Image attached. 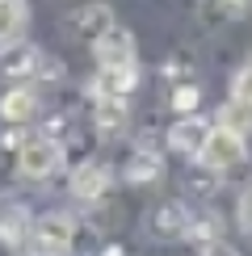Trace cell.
<instances>
[{
  "label": "cell",
  "mask_w": 252,
  "mask_h": 256,
  "mask_svg": "<svg viewBox=\"0 0 252 256\" xmlns=\"http://www.w3.org/2000/svg\"><path fill=\"white\" fill-rule=\"evenodd\" d=\"M63 168V143L55 134H30L17 147V172L26 180H50Z\"/></svg>",
  "instance_id": "obj_2"
},
{
  "label": "cell",
  "mask_w": 252,
  "mask_h": 256,
  "mask_svg": "<svg viewBox=\"0 0 252 256\" xmlns=\"http://www.w3.org/2000/svg\"><path fill=\"white\" fill-rule=\"evenodd\" d=\"M92 59H97V68H134V59H139L134 34L122 26H110L105 34L92 38Z\"/></svg>",
  "instance_id": "obj_4"
},
{
  "label": "cell",
  "mask_w": 252,
  "mask_h": 256,
  "mask_svg": "<svg viewBox=\"0 0 252 256\" xmlns=\"http://www.w3.org/2000/svg\"><path fill=\"white\" fill-rule=\"evenodd\" d=\"M185 240H202V244H210V240H223V218H218L214 210H202V214H194V218H189Z\"/></svg>",
  "instance_id": "obj_17"
},
{
  "label": "cell",
  "mask_w": 252,
  "mask_h": 256,
  "mask_svg": "<svg viewBox=\"0 0 252 256\" xmlns=\"http://www.w3.org/2000/svg\"><path fill=\"white\" fill-rule=\"evenodd\" d=\"M164 172V156L152 152V147H139L130 160H126V180L130 185H147V180H156Z\"/></svg>",
  "instance_id": "obj_14"
},
{
  "label": "cell",
  "mask_w": 252,
  "mask_h": 256,
  "mask_svg": "<svg viewBox=\"0 0 252 256\" xmlns=\"http://www.w3.org/2000/svg\"><path fill=\"white\" fill-rule=\"evenodd\" d=\"M42 110V97L34 84H13L8 92H0V122L4 126H26L34 122Z\"/></svg>",
  "instance_id": "obj_7"
},
{
  "label": "cell",
  "mask_w": 252,
  "mask_h": 256,
  "mask_svg": "<svg viewBox=\"0 0 252 256\" xmlns=\"http://www.w3.org/2000/svg\"><path fill=\"white\" fill-rule=\"evenodd\" d=\"M198 164L206 168L210 176H227L236 172V168L248 164V138L236 134V130H223V126H214L202 147V156H198Z\"/></svg>",
  "instance_id": "obj_1"
},
{
  "label": "cell",
  "mask_w": 252,
  "mask_h": 256,
  "mask_svg": "<svg viewBox=\"0 0 252 256\" xmlns=\"http://www.w3.org/2000/svg\"><path fill=\"white\" fill-rule=\"evenodd\" d=\"M101 256H122V248H118V244H114V248H105Z\"/></svg>",
  "instance_id": "obj_23"
},
{
  "label": "cell",
  "mask_w": 252,
  "mask_h": 256,
  "mask_svg": "<svg viewBox=\"0 0 252 256\" xmlns=\"http://www.w3.org/2000/svg\"><path fill=\"white\" fill-rule=\"evenodd\" d=\"M68 189H72L76 202L92 206V202H101L110 194V168H105L101 160H80V164L72 168V176H68Z\"/></svg>",
  "instance_id": "obj_5"
},
{
  "label": "cell",
  "mask_w": 252,
  "mask_h": 256,
  "mask_svg": "<svg viewBox=\"0 0 252 256\" xmlns=\"http://www.w3.org/2000/svg\"><path fill=\"white\" fill-rule=\"evenodd\" d=\"M134 84H139V63L134 68H97V76L88 80V92H92V101L97 97H130L134 92Z\"/></svg>",
  "instance_id": "obj_8"
},
{
  "label": "cell",
  "mask_w": 252,
  "mask_h": 256,
  "mask_svg": "<svg viewBox=\"0 0 252 256\" xmlns=\"http://www.w3.org/2000/svg\"><path fill=\"white\" fill-rule=\"evenodd\" d=\"M210 130H214V122H206L202 114H185V118H176L172 130H168V152L198 160L202 147H206V138H210Z\"/></svg>",
  "instance_id": "obj_6"
},
{
  "label": "cell",
  "mask_w": 252,
  "mask_h": 256,
  "mask_svg": "<svg viewBox=\"0 0 252 256\" xmlns=\"http://www.w3.org/2000/svg\"><path fill=\"white\" fill-rule=\"evenodd\" d=\"M231 97H240V101L252 105V59L236 72V80H231Z\"/></svg>",
  "instance_id": "obj_19"
},
{
  "label": "cell",
  "mask_w": 252,
  "mask_h": 256,
  "mask_svg": "<svg viewBox=\"0 0 252 256\" xmlns=\"http://www.w3.org/2000/svg\"><path fill=\"white\" fill-rule=\"evenodd\" d=\"M30 227H34V214H30L21 202L0 206V244H4V248H21V244H30Z\"/></svg>",
  "instance_id": "obj_9"
},
{
  "label": "cell",
  "mask_w": 252,
  "mask_h": 256,
  "mask_svg": "<svg viewBox=\"0 0 252 256\" xmlns=\"http://www.w3.org/2000/svg\"><path fill=\"white\" fill-rule=\"evenodd\" d=\"M126 122H130V101H122V97H97L92 101V126L101 134H122Z\"/></svg>",
  "instance_id": "obj_11"
},
{
  "label": "cell",
  "mask_w": 252,
  "mask_h": 256,
  "mask_svg": "<svg viewBox=\"0 0 252 256\" xmlns=\"http://www.w3.org/2000/svg\"><path fill=\"white\" fill-rule=\"evenodd\" d=\"M30 244H34V256H68L76 248V218L63 210L38 214L30 227Z\"/></svg>",
  "instance_id": "obj_3"
},
{
  "label": "cell",
  "mask_w": 252,
  "mask_h": 256,
  "mask_svg": "<svg viewBox=\"0 0 252 256\" xmlns=\"http://www.w3.org/2000/svg\"><path fill=\"white\" fill-rule=\"evenodd\" d=\"M189 218H194V214H189L181 202H164V206L152 214V231H156L160 240H185Z\"/></svg>",
  "instance_id": "obj_12"
},
{
  "label": "cell",
  "mask_w": 252,
  "mask_h": 256,
  "mask_svg": "<svg viewBox=\"0 0 252 256\" xmlns=\"http://www.w3.org/2000/svg\"><path fill=\"white\" fill-rule=\"evenodd\" d=\"M202 256H240V248H231L227 240H210L202 244Z\"/></svg>",
  "instance_id": "obj_22"
},
{
  "label": "cell",
  "mask_w": 252,
  "mask_h": 256,
  "mask_svg": "<svg viewBox=\"0 0 252 256\" xmlns=\"http://www.w3.org/2000/svg\"><path fill=\"white\" fill-rule=\"evenodd\" d=\"M42 50L38 46H26V42H13V50H8L4 55V63H0V68H4V76L8 80H17V84H30L42 72Z\"/></svg>",
  "instance_id": "obj_10"
},
{
  "label": "cell",
  "mask_w": 252,
  "mask_h": 256,
  "mask_svg": "<svg viewBox=\"0 0 252 256\" xmlns=\"http://www.w3.org/2000/svg\"><path fill=\"white\" fill-rule=\"evenodd\" d=\"M236 218H240V227L252 231V185L240 194V206H236Z\"/></svg>",
  "instance_id": "obj_20"
},
{
  "label": "cell",
  "mask_w": 252,
  "mask_h": 256,
  "mask_svg": "<svg viewBox=\"0 0 252 256\" xmlns=\"http://www.w3.org/2000/svg\"><path fill=\"white\" fill-rule=\"evenodd\" d=\"M110 26H114L110 4H84V8H76V13H72V30H76V34H84V38H97V34H105Z\"/></svg>",
  "instance_id": "obj_15"
},
{
  "label": "cell",
  "mask_w": 252,
  "mask_h": 256,
  "mask_svg": "<svg viewBox=\"0 0 252 256\" xmlns=\"http://www.w3.org/2000/svg\"><path fill=\"white\" fill-rule=\"evenodd\" d=\"M218 8H223L227 17H244V13H252V0H214Z\"/></svg>",
  "instance_id": "obj_21"
},
{
  "label": "cell",
  "mask_w": 252,
  "mask_h": 256,
  "mask_svg": "<svg viewBox=\"0 0 252 256\" xmlns=\"http://www.w3.org/2000/svg\"><path fill=\"white\" fill-rule=\"evenodd\" d=\"M223 130H236V134H252V105L240 101V97H227L223 110H218V122Z\"/></svg>",
  "instance_id": "obj_16"
},
{
  "label": "cell",
  "mask_w": 252,
  "mask_h": 256,
  "mask_svg": "<svg viewBox=\"0 0 252 256\" xmlns=\"http://www.w3.org/2000/svg\"><path fill=\"white\" fill-rule=\"evenodd\" d=\"M168 105H172L181 118H185V114H198V105H202V88H198L194 80H189V84H176L172 97H168Z\"/></svg>",
  "instance_id": "obj_18"
},
{
  "label": "cell",
  "mask_w": 252,
  "mask_h": 256,
  "mask_svg": "<svg viewBox=\"0 0 252 256\" xmlns=\"http://www.w3.org/2000/svg\"><path fill=\"white\" fill-rule=\"evenodd\" d=\"M26 26H30V4L26 0H0V46L21 42Z\"/></svg>",
  "instance_id": "obj_13"
}]
</instances>
